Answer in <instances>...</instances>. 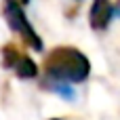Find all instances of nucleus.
<instances>
[{
	"instance_id": "nucleus-1",
	"label": "nucleus",
	"mask_w": 120,
	"mask_h": 120,
	"mask_svg": "<svg viewBox=\"0 0 120 120\" xmlns=\"http://www.w3.org/2000/svg\"><path fill=\"white\" fill-rule=\"evenodd\" d=\"M46 74L53 76L57 82L76 84V82L86 80L89 61L76 49H57L46 61Z\"/></svg>"
},
{
	"instance_id": "nucleus-2",
	"label": "nucleus",
	"mask_w": 120,
	"mask_h": 120,
	"mask_svg": "<svg viewBox=\"0 0 120 120\" xmlns=\"http://www.w3.org/2000/svg\"><path fill=\"white\" fill-rule=\"evenodd\" d=\"M6 17H8V21H11V25H13V30H17L27 42H30V46H34V49H42V42H40V38L36 36V32L30 27V23H27V19H25V15H23V11L19 8V4L15 2V0H6Z\"/></svg>"
},
{
	"instance_id": "nucleus-3",
	"label": "nucleus",
	"mask_w": 120,
	"mask_h": 120,
	"mask_svg": "<svg viewBox=\"0 0 120 120\" xmlns=\"http://www.w3.org/2000/svg\"><path fill=\"white\" fill-rule=\"evenodd\" d=\"M114 19V2L112 0H95L91 11V25L95 30H105Z\"/></svg>"
},
{
	"instance_id": "nucleus-4",
	"label": "nucleus",
	"mask_w": 120,
	"mask_h": 120,
	"mask_svg": "<svg viewBox=\"0 0 120 120\" xmlns=\"http://www.w3.org/2000/svg\"><path fill=\"white\" fill-rule=\"evenodd\" d=\"M13 68H15V72H17L21 78H32V76L38 74V72H36V63H34L30 57H23V55L17 59V63H15Z\"/></svg>"
},
{
	"instance_id": "nucleus-5",
	"label": "nucleus",
	"mask_w": 120,
	"mask_h": 120,
	"mask_svg": "<svg viewBox=\"0 0 120 120\" xmlns=\"http://www.w3.org/2000/svg\"><path fill=\"white\" fill-rule=\"evenodd\" d=\"M53 120H59V118H53Z\"/></svg>"
}]
</instances>
